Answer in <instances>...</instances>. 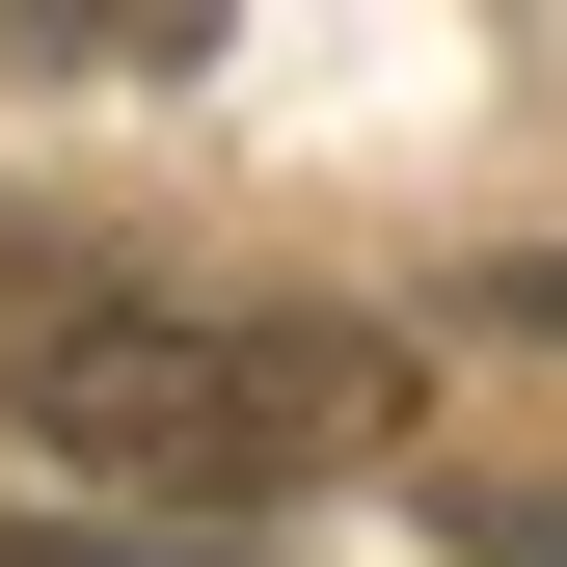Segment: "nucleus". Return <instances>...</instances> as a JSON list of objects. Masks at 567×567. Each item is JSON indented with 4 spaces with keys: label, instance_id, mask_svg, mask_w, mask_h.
I'll use <instances>...</instances> for the list:
<instances>
[{
    "label": "nucleus",
    "instance_id": "obj_3",
    "mask_svg": "<svg viewBox=\"0 0 567 567\" xmlns=\"http://www.w3.org/2000/svg\"><path fill=\"white\" fill-rule=\"evenodd\" d=\"M433 540H514V567H567V486H433Z\"/></svg>",
    "mask_w": 567,
    "mask_h": 567
},
{
    "label": "nucleus",
    "instance_id": "obj_1",
    "mask_svg": "<svg viewBox=\"0 0 567 567\" xmlns=\"http://www.w3.org/2000/svg\"><path fill=\"white\" fill-rule=\"evenodd\" d=\"M0 433H54L135 514H298V486H351L405 433V351L298 324V298H163V270L0 244Z\"/></svg>",
    "mask_w": 567,
    "mask_h": 567
},
{
    "label": "nucleus",
    "instance_id": "obj_4",
    "mask_svg": "<svg viewBox=\"0 0 567 567\" xmlns=\"http://www.w3.org/2000/svg\"><path fill=\"white\" fill-rule=\"evenodd\" d=\"M486 324H540V351H567V244H514V270H486Z\"/></svg>",
    "mask_w": 567,
    "mask_h": 567
},
{
    "label": "nucleus",
    "instance_id": "obj_2",
    "mask_svg": "<svg viewBox=\"0 0 567 567\" xmlns=\"http://www.w3.org/2000/svg\"><path fill=\"white\" fill-rule=\"evenodd\" d=\"M28 54H109V82H163V54H217V0H0Z\"/></svg>",
    "mask_w": 567,
    "mask_h": 567
}]
</instances>
